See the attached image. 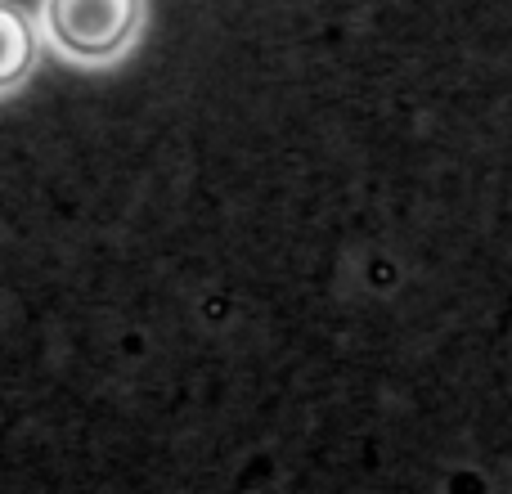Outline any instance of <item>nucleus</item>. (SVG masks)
<instances>
[{
	"label": "nucleus",
	"mask_w": 512,
	"mask_h": 494,
	"mask_svg": "<svg viewBox=\"0 0 512 494\" xmlns=\"http://www.w3.org/2000/svg\"><path fill=\"white\" fill-rule=\"evenodd\" d=\"M149 0H41V36L81 68H108L140 45Z\"/></svg>",
	"instance_id": "obj_1"
},
{
	"label": "nucleus",
	"mask_w": 512,
	"mask_h": 494,
	"mask_svg": "<svg viewBox=\"0 0 512 494\" xmlns=\"http://www.w3.org/2000/svg\"><path fill=\"white\" fill-rule=\"evenodd\" d=\"M41 63V23L14 0H0V95H14Z\"/></svg>",
	"instance_id": "obj_2"
}]
</instances>
